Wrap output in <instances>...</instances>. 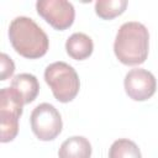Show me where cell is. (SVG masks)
Here are the masks:
<instances>
[{
  "instance_id": "cell-1",
  "label": "cell",
  "mask_w": 158,
  "mask_h": 158,
  "mask_svg": "<svg viewBox=\"0 0 158 158\" xmlns=\"http://www.w3.org/2000/svg\"><path fill=\"white\" fill-rule=\"evenodd\" d=\"M149 51V33L147 27L137 21L120 26L114 42L116 58L126 65H138L146 62Z\"/></svg>"
},
{
  "instance_id": "cell-12",
  "label": "cell",
  "mask_w": 158,
  "mask_h": 158,
  "mask_svg": "<svg viewBox=\"0 0 158 158\" xmlns=\"http://www.w3.org/2000/svg\"><path fill=\"white\" fill-rule=\"evenodd\" d=\"M109 158H142V154L133 141L128 138H120L111 144L109 149Z\"/></svg>"
},
{
  "instance_id": "cell-6",
  "label": "cell",
  "mask_w": 158,
  "mask_h": 158,
  "mask_svg": "<svg viewBox=\"0 0 158 158\" xmlns=\"http://www.w3.org/2000/svg\"><path fill=\"white\" fill-rule=\"evenodd\" d=\"M38 15L54 30L64 31L69 28L75 17L72 2L65 0H40L36 2Z\"/></svg>"
},
{
  "instance_id": "cell-10",
  "label": "cell",
  "mask_w": 158,
  "mask_h": 158,
  "mask_svg": "<svg viewBox=\"0 0 158 158\" xmlns=\"http://www.w3.org/2000/svg\"><path fill=\"white\" fill-rule=\"evenodd\" d=\"M59 158H90L91 144L83 136H73L67 138L59 147Z\"/></svg>"
},
{
  "instance_id": "cell-5",
  "label": "cell",
  "mask_w": 158,
  "mask_h": 158,
  "mask_svg": "<svg viewBox=\"0 0 158 158\" xmlns=\"http://www.w3.org/2000/svg\"><path fill=\"white\" fill-rule=\"evenodd\" d=\"M30 122L32 132L40 141L54 139L63 127L59 111L48 102H42L32 110Z\"/></svg>"
},
{
  "instance_id": "cell-3",
  "label": "cell",
  "mask_w": 158,
  "mask_h": 158,
  "mask_svg": "<svg viewBox=\"0 0 158 158\" xmlns=\"http://www.w3.org/2000/svg\"><path fill=\"white\" fill-rule=\"evenodd\" d=\"M44 80L59 102H69L79 93V77L75 69L65 62H54L47 65Z\"/></svg>"
},
{
  "instance_id": "cell-11",
  "label": "cell",
  "mask_w": 158,
  "mask_h": 158,
  "mask_svg": "<svg viewBox=\"0 0 158 158\" xmlns=\"http://www.w3.org/2000/svg\"><path fill=\"white\" fill-rule=\"evenodd\" d=\"M127 5V0H98L95 2V12L102 20H112L122 15Z\"/></svg>"
},
{
  "instance_id": "cell-8",
  "label": "cell",
  "mask_w": 158,
  "mask_h": 158,
  "mask_svg": "<svg viewBox=\"0 0 158 158\" xmlns=\"http://www.w3.org/2000/svg\"><path fill=\"white\" fill-rule=\"evenodd\" d=\"M65 51L69 57L75 60H84L89 58L94 51L93 40L81 32H75L68 37L65 42Z\"/></svg>"
},
{
  "instance_id": "cell-9",
  "label": "cell",
  "mask_w": 158,
  "mask_h": 158,
  "mask_svg": "<svg viewBox=\"0 0 158 158\" xmlns=\"http://www.w3.org/2000/svg\"><path fill=\"white\" fill-rule=\"evenodd\" d=\"M11 88L22 98L23 104L32 102L40 91V84L37 78L30 73H21L12 78Z\"/></svg>"
},
{
  "instance_id": "cell-4",
  "label": "cell",
  "mask_w": 158,
  "mask_h": 158,
  "mask_svg": "<svg viewBox=\"0 0 158 158\" xmlns=\"http://www.w3.org/2000/svg\"><path fill=\"white\" fill-rule=\"evenodd\" d=\"M22 98L10 86L0 90V141L11 142L19 132V120L23 107Z\"/></svg>"
},
{
  "instance_id": "cell-13",
  "label": "cell",
  "mask_w": 158,
  "mask_h": 158,
  "mask_svg": "<svg viewBox=\"0 0 158 158\" xmlns=\"http://www.w3.org/2000/svg\"><path fill=\"white\" fill-rule=\"evenodd\" d=\"M0 62H1V80H6L9 77H11L15 72V64L12 62V59L6 54V53H1L0 56Z\"/></svg>"
},
{
  "instance_id": "cell-2",
  "label": "cell",
  "mask_w": 158,
  "mask_h": 158,
  "mask_svg": "<svg viewBox=\"0 0 158 158\" xmlns=\"http://www.w3.org/2000/svg\"><path fill=\"white\" fill-rule=\"evenodd\" d=\"M9 38L12 48L27 59L43 57L49 47L46 32L30 17L17 16L9 26Z\"/></svg>"
},
{
  "instance_id": "cell-7",
  "label": "cell",
  "mask_w": 158,
  "mask_h": 158,
  "mask_svg": "<svg viewBox=\"0 0 158 158\" xmlns=\"http://www.w3.org/2000/svg\"><path fill=\"white\" fill-rule=\"evenodd\" d=\"M125 91L135 101H146L152 98L157 89L154 75L142 68L131 69L123 80Z\"/></svg>"
}]
</instances>
